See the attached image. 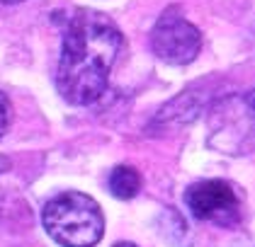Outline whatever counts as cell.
Listing matches in <instances>:
<instances>
[{
  "label": "cell",
  "instance_id": "obj_1",
  "mask_svg": "<svg viewBox=\"0 0 255 247\" xmlns=\"http://www.w3.org/2000/svg\"><path fill=\"white\" fill-rule=\"evenodd\" d=\"M122 49L124 34L115 19L98 10H78L61 44L56 85L63 99L78 107L100 99Z\"/></svg>",
  "mask_w": 255,
  "mask_h": 247
},
{
  "label": "cell",
  "instance_id": "obj_2",
  "mask_svg": "<svg viewBox=\"0 0 255 247\" xmlns=\"http://www.w3.org/2000/svg\"><path fill=\"white\" fill-rule=\"evenodd\" d=\"M41 223L61 247H95L105 233L100 204L83 191H61L49 199Z\"/></svg>",
  "mask_w": 255,
  "mask_h": 247
},
{
  "label": "cell",
  "instance_id": "obj_3",
  "mask_svg": "<svg viewBox=\"0 0 255 247\" xmlns=\"http://www.w3.org/2000/svg\"><path fill=\"white\" fill-rule=\"evenodd\" d=\"M153 54L165 63L185 66L195 61L202 46V34L177 7H168L151 32Z\"/></svg>",
  "mask_w": 255,
  "mask_h": 247
},
{
  "label": "cell",
  "instance_id": "obj_4",
  "mask_svg": "<svg viewBox=\"0 0 255 247\" xmlns=\"http://www.w3.org/2000/svg\"><path fill=\"white\" fill-rule=\"evenodd\" d=\"M185 201L199 221H209L216 226H234L241 221V204L234 187L224 179H204L192 184Z\"/></svg>",
  "mask_w": 255,
  "mask_h": 247
},
{
  "label": "cell",
  "instance_id": "obj_5",
  "mask_svg": "<svg viewBox=\"0 0 255 247\" xmlns=\"http://www.w3.org/2000/svg\"><path fill=\"white\" fill-rule=\"evenodd\" d=\"M110 191L117 199H134L141 191V174L131 165H119L110 174Z\"/></svg>",
  "mask_w": 255,
  "mask_h": 247
},
{
  "label": "cell",
  "instance_id": "obj_6",
  "mask_svg": "<svg viewBox=\"0 0 255 247\" xmlns=\"http://www.w3.org/2000/svg\"><path fill=\"white\" fill-rule=\"evenodd\" d=\"M10 119H12V107H10V99H7V95H2V92H0V136L7 131Z\"/></svg>",
  "mask_w": 255,
  "mask_h": 247
},
{
  "label": "cell",
  "instance_id": "obj_7",
  "mask_svg": "<svg viewBox=\"0 0 255 247\" xmlns=\"http://www.w3.org/2000/svg\"><path fill=\"white\" fill-rule=\"evenodd\" d=\"M115 247H136V245H134V243H117Z\"/></svg>",
  "mask_w": 255,
  "mask_h": 247
},
{
  "label": "cell",
  "instance_id": "obj_8",
  "mask_svg": "<svg viewBox=\"0 0 255 247\" xmlns=\"http://www.w3.org/2000/svg\"><path fill=\"white\" fill-rule=\"evenodd\" d=\"M0 2H7V5H15V2H22V0H0Z\"/></svg>",
  "mask_w": 255,
  "mask_h": 247
}]
</instances>
